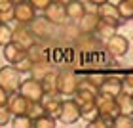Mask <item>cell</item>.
<instances>
[{
	"label": "cell",
	"mask_w": 133,
	"mask_h": 128,
	"mask_svg": "<svg viewBox=\"0 0 133 128\" xmlns=\"http://www.w3.org/2000/svg\"><path fill=\"white\" fill-rule=\"evenodd\" d=\"M80 86V77L74 71L65 69L57 73V94L61 96H74V92Z\"/></svg>",
	"instance_id": "obj_2"
},
{
	"label": "cell",
	"mask_w": 133,
	"mask_h": 128,
	"mask_svg": "<svg viewBox=\"0 0 133 128\" xmlns=\"http://www.w3.org/2000/svg\"><path fill=\"white\" fill-rule=\"evenodd\" d=\"M4 50H2V54H4V59L8 61L10 65H15L17 61H21L23 57H27V50L25 48H21L17 42H8V44H4L2 46Z\"/></svg>",
	"instance_id": "obj_13"
},
{
	"label": "cell",
	"mask_w": 133,
	"mask_h": 128,
	"mask_svg": "<svg viewBox=\"0 0 133 128\" xmlns=\"http://www.w3.org/2000/svg\"><path fill=\"white\" fill-rule=\"evenodd\" d=\"M6 105H8L11 117H14V115H29L31 101H29L25 96H21L19 92H14V94H10L8 103H6Z\"/></svg>",
	"instance_id": "obj_12"
},
{
	"label": "cell",
	"mask_w": 133,
	"mask_h": 128,
	"mask_svg": "<svg viewBox=\"0 0 133 128\" xmlns=\"http://www.w3.org/2000/svg\"><path fill=\"white\" fill-rule=\"evenodd\" d=\"M14 19V2L11 0H0V21L8 23Z\"/></svg>",
	"instance_id": "obj_24"
},
{
	"label": "cell",
	"mask_w": 133,
	"mask_h": 128,
	"mask_svg": "<svg viewBox=\"0 0 133 128\" xmlns=\"http://www.w3.org/2000/svg\"><path fill=\"white\" fill-rule=\"evenodd\" d=\"M91 4H95V6H99V4H105V2H108V0H89Z\"/></svg>",
	"instance_id": "obj_35"
},
{
	"label": "cell",
	"mask_w": 133,
	"mask_h": 128,
	"mask_svg": "<svg viewBox=\"0 0 133 128\" xmlns=\"http://www.w3.org/2000/svg\"><path fill=\"white\" fill-rule=\"evenodd\" d=\"M44 17L50 23H53L55 27H61V25H65V23L69 21L65 6L63 4H57V2H50V4H48V8L44 10Z\"/></svg>",
	"instance_id": "obj_9"
},
{
	"label": "cell",
	"mask_w": 133,
	"mask_h": 128,
	"mask_svg": "<svg viewBox=\"0 0 133 128\" xmlns=\"http://www.w3.org/2000/svg\"><path fill=\"white\" fill-rule=\"evenodd\" d=\"M51 2H57V4H63V6H66L70 2V0H51Z\"/></svg>",
	"instance_id": "obj_36"
},
{
	"label": "cell",
	"mask_w": 133,
	"mask_h": 128,
	"mask_svg": "<svg viewBox=\"0 0 133 128\" xmlns=\"http://www.w3.org/2000/svg\"><path fill=\"white\" fill-rule=\"evenodd\" d=\"M8 97H10V94L6 92L4 88H0V105H6V103H8Z\"/></svg>",
	"instance_id": "obj_34"
},
{
	"label": "cell",
	"mask_w": 133,
	"mask_h": 128,
	"mask_svg": "<svg viewBox=\"0 0 133 128\" xmlns=\"http://www.w3.org/2000/svg\"><path fill=\"white\" fill-rule=\"evenodd\" d=\"M8 42H11V27L8 23L0 21V46L8 44Z\"/></svg>",
	"instance_id": "obj_29"
},
{
	"label": "cell",
	"mask_w": 133,
	"mask_h": 128,
	"mask_svg": "<svg viewBox=\"0 0 133 128\" xmlns=\"http://www.w3.org/2000/svg\"><path fill=\"white\" fill-rule=\"evenodd\" d=\"M40 82H42V88H44V94H57V71L51 69Z\"/></svg>",
	"instance_id": "obj_22"
},
{
	"label": "cell",
	"mask_w": 133,
	"mask_h": 128,
	"mask_svg": "<svg viewBox=\"0 0 133 128\" xmlns=\"http://www.w3.org/2000/svg\"><path fill=\"white\" fill-rule=\"evenodd\" d=\"M116 8H118L120 19H133V6L128 2V0H120L116 4Z\"/></svg>",
	"instance_id": "obj_26"
},
{
	"label": "cell",
	"mask_w": 133,
	"mask_h": 128,
	"mask_svg": "<svg viewBox=\"0 0 133 128\" xmlns=\"http://www.w3.org/2000/svg\"><path fill=\"white\" fill-rule=\"evenodd\" d=\"M51 71V65L48 63V59H40V61H32L31 69H29V73H31V77L36 78V80H42L48 73Z\"/></svg>",
	"instance_id": "obj_18"
},
{
	"label": "cell",
	"mask_w": 133,
	"mask_h": 128,
	"mask_svg": "<svg viewBox=\"0 0 133 128\" xmlns=\"http://www.w3.org/2000/svg\"><path fill=\"white\" fill-rule=\"evenodd\" d=\"M11 124L15 128H29V126H34V120H32V117H29V115H14Z\"/></svg>",
	"instance_id": "obj_27"
},
{
	"label": "cell",
	"mask_w": 133,
	"mask_h": 128,
	"mask_svg": "<svg viewBox=\"0 0 133 128\" xmlns=\"http://www.w3.org/2000/svg\"><path fill=\"white\" fill-rule=\"evenodd\" d=\"M59 120L63 124H74L80 119V107L74 100H63L61 103V111H59Z\"/></svg>",
	"instance_id": "obj_7"
},
{
	"label": "cell",
	"mask_w": 133,
	"mask_h": 128,
	"mask_svg": "<svg viewBox=\"0 0 133 128\" xmlns=\"http://www.w3.org/2000/svg\"><path fill=\"white\" fill-rule=\"evenodd\" d=\"M61 103H63V100L57 94H44V96H42V100H40V105H42V109H44V113L46 115H51V117H55V119L59 117Z\"/></svg>",
	"instance_id": "obj_14"
},
{
	"label": "cell",
	"mask_w": 133,
	"mask_h": 128,
	"mask_svg": "<svg viewBox=\"0 0 133 128\" xmlns=\"http://www.w3.org/2000/svg\"><path fill=\"white\" fill-rule=\"evenodd\" d=\"M65 10H66V17H69L70 21H78V19H82V15L86 14V4L82 2V0H70L69 4L65 6Z\"/></svg>",
	"instance_id": "obj_17"
},
{
	"label": "cell",
	"mask_w": 133,
	"mask_h": 128,
	"mask_svg": "<svg viewBox=\"0 0 133 128\" xmlns=\"http://www.w3.org/2000/svg\"><path fill=\"white\" fill-rule=\"evenodd\" d=\"M122 90H124V80H122L120 77H116V75H112V77H103V82H101L99 92L116 97Z\"/></svg>",
	"instance_id": "obj_15"
},
{
	"label": "cell",
	"mask_w": 133,
	"mask_h": 128,
	"mask_svg": "<svg viewBox=\"0 0 133 128\" xmlns=\"http://www.w3.org/2000/svg\"><path fill=\"white\" fill-rule=\"evenodd\" d=\"M105 48H107V52L110 54V56L122 57V56H125L128 50H129V40L125 38V36H122V34H116V33H114V34L108 36Z\"/></svg>",
	"instance_id": "obj_6"
},
{
	"label": "cell",
	"mask_w": 133,
	"mask_h": 128,
	"mask_svg": "<svg viewBox=\"0 0 133 128\" xmlns=\"http://www.w3.org/2000/svg\"><path fill=\"white\" fill-rule=\"evenodd\" d=\"M21 96H25L29 101H40L42 96H44V88H42V82L36 80V78H27V80H21L19 90H17Z\"/></svg>",
	"instance_id": "obj_5"
},
{
	"label": "cell",
	"mask_w": 133,
	"mask_h": 128,
	"mask_svg": "<svg viewBox=\"0 0 133 128\" xmlns=\"http://www.w3.org/2000/svg\"><path fill=\"white\" fill-rule=\"evenodd\" d=\"M128 2H129V4H131V6H133V0H128Z\"/></svg>",
	"instance_id": "obj_38"
},
{
	"label": "cell",
	"mask_w": 133,
	"mask_h": 128,
	"mask_svg": "<svg viewBox=\"0 0 133 128\" xmlns=\"http://www.w3.org/2000/svg\"><path fill=\"white\" fill-rule=\"evenodd\" d=\"M95 107H97L99 117L110 120V123H112V119L120 113L118 103H116V97H114V96H108V94H103V92H99L97 97H95Z\"/></svg>",
	"instance_id": "obj_3"
},
{
	"label": "cell",
	"mask_w": 133,
	"mask_h": 128,
	"mask_svg": "<svg viewBox=\"0 0 133 128\" xmlns=\"http://www.w3.org/2000/svg\"><path fill=\"white\" fill-rule=\"evenodd\" d=\"M78 31L80 33H95L97 29V23H99V15L97 11H88L82 15V19H78Z\"/></svg>",
	"instance_id": "obj_16"
},
{
	"label": "cell",
	"mask_w": 133,
	"mask_h": 128,
	"mask_svg": "<svg viewBox=\"0 0 133 128\" xmlns=\"http://www.w3.org/2000/svg\"><path fill=\"white\" fill-rule=\"evenodd\" d=\"M36 17V10L34 6L25 0V2H19V4H14V19L21 25H29L32 19Z\"/></svg>",
	"instance_id": "obj_11"
},
{
	"label": "cell",
	"mask_w": 133,
	"mask_h": 128,
	"mask_svg": "<svg viewBox=\"0 0 133 128\" xmlns=\"http://www.w3.org/2000/svg\"><path fill=\"white\" fill-rule=\"evenodd\" d=\"M31 65H32V59L27 56V57H23L21 61H17V63H15L14 67H15V69L19 71V73H29V69H31Z\"/></svg>",
	"instance_id": "obj_30"
},
{
	"label": "cell",
	"mask_w": 133,
	"mask_h": 128,
	"mask_svg": "<svg viewBox=\"0 0 133 128\" xmlns=\"http://www.w3.org/2000/svg\"><path fill=\"white\" fill-rule=\"evenodd\" d=\"M95 97H97V94L88 88H78L74 92V101L80 107V119H86L88 123H91L99 115L97 107H95Z\"/></svg>",
	"instance_id": "obj_1"
},
{
	"label": "cell",
	"mask_w": 133,
	"mask_h": 128,
	"mask_svg": "<svg viewBox=\"0 0 133 128\" xmlns=\"http://www.w3.org/2000/svg\"><path fill=\"white\" fill-rule=\"evenodd\" d=\"M95 33H97L99 36H110V34L116 33V23H114V21H107V19H101V17H99V23H97Z\"/></svg>",
	"instance_id": "obj_23"
},
{
	"label": "cell",
	"mask_w": 133,
	"mask_h": 128,
	"mask_svg": "<svg viewBox=\"0 0 133 128\" xmlns=\"http://www.w3.org/2000/svg\"><path fill=\"white\" fill-rule=\"evenodd\" d=\"M112 126L118 128H133V117L129 113H118L116 117L112 119Z\"/></svg>",
	"instance_id": "obj_25"
},
{
	"label": "cell",
	"mask_w": 133,
	"mask_h": 128,
	"mask_svg": "<svg viewBox=\"0 0 133 128\" xmlns=\"http://www.w3.org/2000/svg\"><path fill=\"white\" fill-rule=\"evenodd\" d=\"M11 40L17 42V44L21 48H25V50H29L32 44H36V36L31 33L29 25H21V23H17V27L11 29Z\"/></svg>",
	"instance_id": "obj_8"
},
{
	"label": "cell",
	"mask_w": 133,
	"mask_h": 128,
	"mask_svg": "<svg viewBox=\"0 0 133 128\" xmlns=\"http://www.w3.org/2000/svg\"><path fill=\"white\" fill-rule=\"evenodd\" d=\"M14 4H19V2H25V0H11Z\"/></svg>",
	"instance_id": "obj_37"
},
{
	"label": "cell",
	"mask_w": 133,
	"mask_h": 128,
	"mask_svg": "<svg viewBox=\"0 0 133 128\" xmlns=\"http://www.w3.org/2000/svg\"><path fill=\"white\" fill-rule=\"evenodd\" d=\"M29 29H31V33L36 36V38L46 40V38H50V36L53 34V29H55V25H53V23H50L46 17H34V19L29 23Z\"/></svg>",
	"instance_id": "obj_10"
},
{
	"label": "cell",
	"mask_w": 133,
	"mask_h": 128,
	"mask_svg": "<svg viewBox=\"0 0 133 128\" xmlns=\"http://www.w3.org/2000/svg\"><path fill=\"white\" fill-rule=\"evenodd\" d=\"M34 126H38V128H53V126H55V117L42 113L40 117L34 119Z\"/></svg>",
	"instance_id": "obj_28"
},
{
	"label": "cell",
	"mask_w": 133,
	"mask_h": 128,
	"mask_svg": "<svg viewBox=\"0 0 133 128\" xmlns=\"http://www.w3.org/2000/svg\"><path fill=\"white\" fill-rule=\"evenodd\" d=\"M131 117H133V113H131Z\"/></svg>",
	"instance_id": "obj_39"
},
{
	"label": "cell",
	"mask_w": 133,
	"mask_h": 128,
	"mask_svg": "<svg viewBox=\"0 0 133 128\" xmlns=\"http://www.w3.org/2000/svg\"><path fill=\"white\" fill-rule=\"evenodd\" d=\"M10 120H11V113L8 105H0V126H6Z\"/></svg>",
	"instance_id": "obj_31"
},
{
	"label": "cell",
	"mask_w": 133,
	"mask_h": 128,
	"mask_svg": "<svg viewBox=\"0 0 133 128\" xmlns=\"http://www.w3.org/2000/svg\"><path fill=\"white\" fill-rule=\"evenodd\" d=\"M21 84V73L14 65L0 67V88H4L8 94H14L19 90Z\"/></svg>",
	"instance_id": "obj_4"
},
{
	"label": "cell",
	"mask_w": 133,
	"mask_h": 128,
	"mask_svg": "<svg viewBox=\"0 0 133 128\" xmlns=\"http://www.w3.org/2000/svg\"><path fill=\"white\" fill-rule=\"evenodd\" d=\"M122 80H124V86L128 88V90H133V73H128Z\"/></svg>",
	"instance_id": "obj_33"
},
{
	"label": "cell",
	"mask_w": 133,
	"mask_h": 128,
	"mask_svg": "<svg viewBox=\"0 0 133 128\" xmlns=\"http://www.w3.org/2000/svg\"><path fill=\"white\" fill-rule=\"evenodd\" d=\"M116 103H118V109H120V113H133V96L129 94V90L128 92H120L116 96Z\"/></svg>",
	"instance_id": "obj_20"
},
{
	"label": "cell",
	"mask_w": 133,
	"mask_h": 128,
	"mask_svg": "<svg viewBox=\"0 0 133 128\" xmlns=\"http://www.w3.org/2000/svg\"><path fill=\"white\" fill-rule=\"evenodd\" d=\"M101 82H103L101 75H86L84 78H80V86H78V88H88V90H91V92L99 94Z\"/></svg>",
	"instance_id": "obj_21"
},
{
	"label": "cell",
	"mask_w": 133,
	"mask_h": 128,
	"mask_svg": "<svg viewBox=\"0 0 133 128\" xmlns=\"http://www.w3.org/2000/svg\"><path fill=\"white\" fill-rule=\"evenodd\" d=\"M32 6H34V10H40V11H44L48 8V4L51 2V0H29Z\"/></svg>",
	"instance_id": "obj_32"
},
{
	"label": "cell",
	"mask_w": 133,
	"mask_h": 128,
	"mask_svg": "<svg viewBox=\"0 0 133 128\" xmlns=\"http://www.w3.org/2000/svg\"><path fill=\"white\" fill-rule=\"evenodd\" d=\"M97 15L101 17V19H107V21H114L116 23V19H120V15H118V8L114 4H99L97 6Z\"/></svg>",
	"instance_id": "obj_19"
}]
</instances>
